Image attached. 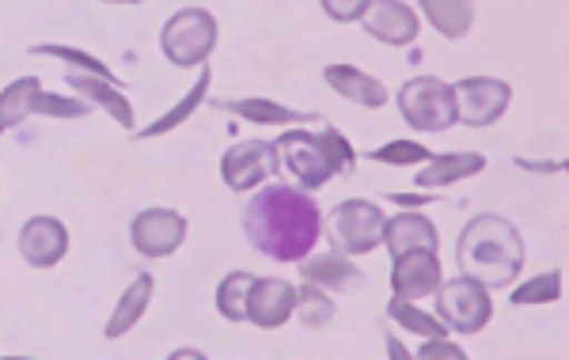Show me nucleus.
Masks as SVG:
<instances>
[{
	"mask_svg": "<svg viewBox=\"0 0 569 360\" xmlns=\"http://www.w3.org/2000/svg\"><path fill=\"white\" fill-rule=\"evenodd\" d=\"M383 224H388V217L380 212V206H372V201L365 198H350L342 201V206H335L330 212V243H335V251L342 254H369L376 247L383 243Z\"/></svg>",
	"mask_w": 569,
	"mask_h": 360,
	"instance_id": "nucleus-6",
	"label": "nucleus"
},
{
	"mask_svg": "<svg viewBox=\"0 0 569 360\" xmlns=\"http://www.w3.org/2000/svg\"><path fill=\"white\" fill-rule=\"evenodd\" d=\"M319 4H323V12L335 23H353V20H361V16L369 12L372 0H319Z\"/></svg>",
	"mask_w": 569,
	"mask_h": 360,
	"instance_id": "nucleus-31",
	"label": "nucleus"
},
{
	"mask_svg": "<svg viewBox=\"0 0 569 360\" xmlns=\"http://www.w3.org/2000/svg\"><path fill=\"white\" fill-rule=\"evenodd\" d=\"M278 171V156H273L270 141H240L224 152L220 160V179L228 182V190L243 193L251 187H259L270 174Z\"/></svg>",
	"mask_w": 569,
	"mask_h": 360,
	"instance_id": "nucleus-10",
	"label": "nucleus"
},
{
	"mask_svg": "<svg viewBox=\"0 0 569 360\" xmlns=\"http://www.w3.org/2000/svg\"><path fill=\"white\" fill-rule=\"evenodd\" d=\"M323 80L338 91V96L350 99V103H357V107L376 110V107L388 103V88H383L376 77H369V72L353 69V64H327Z\"/></svg>",
	"mask_w": 569,
	"mask_h": 360,
	"instance_id": "nucleus-16",
	"label": "nucleus"
},
{
	"mask_svg": "<svg viewBox=\"0 0 569 360\" xmlns=\"http://www.w3.org/2000/svg\"><path fill=\"white\" fill-rule=\"evenodd\" d=\"M39 99H42V80L39 77H20L0 91V133L16 129L27 122L31 114H39Z\"/></svg>",
	"mask_w": 569,
	"mask_h": 360,
	"instance_id": "nucleus-21",
	"label": "nucleus"
},
{
	"mask_svg": "<svg viewBox=\"0 0 569 360\" xmlns=\"http://www.w3.org/2000/svg\"><path fill=\"white\" fill-rule=\"evenodd\" d=\"M292 316H300L308 327H327L330 316H335V303L327 300V292L319 284H311V289L297 292V311Z\"/></svg>",
	"mask_w": 569,
	"mask_h": 360,
	"instance_id": "nucleus-29",
	"label": "nucleus"
},
{
	"mask_svg": "<svg viewBox=\"0 0 569 360\" xmlns=\"http://www.w3.org/2000/svg\"><path fill=\"white\" fill-rule=\"evenodd\" d=\"M456 122L463 126H493L512 103V88L498 77H467L452 84Z\"/></svg>",
	"mask_w": 569,
	"mask_h": 360,
	"instance_id": "nucleus-8",
	"label": "nucleus"
},
{
	"mask_svg": "<svg viewBox=\"0 0 569 360\" xmlns=\"http://www.w3.org/2000/svg\"><path fill=\"white\" fill-rule=\"evenodd\" d=\"M376 163H391V168H407V163H426L429 160V149L418 141H388L372 152Z\"/></svg>",
	"mask_w": 569,
	"mask_h": 360,
	"instance_id": "nucleus-30",
	"label": "nucleus"
},
{
	"mask_svg": "<svg viewBox=\"0 0 569 360\" xmlns=\"http://www.w3.org/2000/svg\"><path fill=\"white\" fill-rule=\"evenodd\" d=\"M160 46L171 64L190 69V64H206L217 50V20L206 8H182L171 16L160 31Z\"/></svg>",
	"mask_w": 569,
	"mask_h": 360,
	"instance_id": "nucleus-3",
	"label": "nucleus"
},
{
	"mask_svg": "<svg viewBox=\"0 0 569 360\" xmlns=\"http://www.w3.org/2000/svg\"><path fill=\"white\" fill-rule=\"evenodd\" d=\"M20 254L34 270H53L69 254V228L53 217H31L20 228Z\"/></svg>",
	"mask_w": 569,
	"mask_h": 360,
	"instance_id": "nucleus-12",
	"label": "nucleus"
},
{
	"mask_svg": "<svg viewBox=\"0 0 569 360\" xmlns=\"http://www.w3.org/2000/svg\"><path fill=\"white\" fill-rule=\"evenodd\" d=\"M69 88H72V91H80V96H84L88 103L103 107L107 114L114 118L118 126L133 129L137 114H133L130 99H126V91L118 88V84H110V80H99V77H91V72H69Z\"/></svg>",
	"mask_w": 569,
	"mask_h": 360,
	"instance_id": "nucleus-17",
	"label": "nucleus"
},
{
	"mask_svg": "<svg viewBox=\"0 0 569 360\" xmlns=\"http://www.w3.org/2000/svg\"><path fill=\"white\" fill-rule=\"evenodd\" d=\"M437 319L456 334H479L486 322L493 319L490 289L475 277H456V281L437 284Z\"/></svg>",
	"mask_w": 569,
	"mask_h": 360,
	"instance_id": "nucleus-5",
	"label": "nucleus"
},
{
	"mask_svg": "<svg viewBox=\"0 0 569 360\" xmlns=\"http://www.w3.org/2000/svg\"><path fill=\"white\" fill-rule=\"evenodd\" d=\"M224 110L240 114L243 122H259V126L316 122V114H300V110H289V107H281V103H270V99H232V103H224Z\"/></svg>",
	"mask_w": 569,
	"mask_h": 360,
	"instance_id": "nucleus-24",
	"label": "nucleus"
},
{
	"mask_svg": "<svg viewBox=\"0 0 569 360\" xmlns=\"http://www.w3.org/2000/svg\"><path fill=\"white\" fill-rule=\"evenodd\" d=\"M254 277L236 270L228 273L224 281L217 284V311L224 316L228 322H243L247 319V289H251Z\"/></svg>",
	"mask_w": 569,
	"mask_h": 360,
	"instance_id": "nucleus-25",
	"label": "nucleus"
},
{
	"mask_svg": "<svg viewBox=\"0 0 569 360\" xmlns=\"http://www.w3.org/2000/svg\"><path fill=\"white\" fill-rule=\"evenodd\" d=\"M297 311V289L281 277H254L247 289V322L262 330H273L292 319Z\"/></svg>",
	"mask_w": 569,
	"mask_h": 360,
	"instance_id": "nucleus-11",
	"label": "nucleus"
},
{
	"mask_svg": "<svg viewBox=\"0 0 569 360\" xmlns=\"http://www.w3.org/2000/svg\"><path fill=\"white\" fill-rule=\"evenodd\" d=\"M562 297V273H539L531 281L512 289V303L517 308H536V303H555Z\"/></svg>",
	"mask_w": 569,
	"mask_h": 360,
	"instance_id": "nucleus-27",
	"label": "nucleus"
},
{
	"mask_svg": "<svg viewBox=\"0 0 569 360\" xmlns=\"http://www.w3.org/2000/svg\"><path fill=\"white\" fill-rule=\"evenodd\" d=\"M388 316L395 319V322H402L407 330H415V334H421V338H437V334H448V327L440 322L437 316H426L421 308H415L410 300H402V297H391V303H388Z\"/></svg>",
	"mask_w": 569,
	"mask_h": 360,
	"instance_id": "nucleus-26",
	"label": "nucleus"
},
{
	"mask_svg": "<svg viewBox=\"0 0 569 360\" xmlns=\"http://www.w3.org/2000/svg\"><path fill=\"white\" fill-rule=\"evenodd\" d=\"M152 292H156L152 273H137L133 284L122 292V300H118L114 316L107 319V338L110 341H118L122 334H130L137 322L144 319V311H149V303H152Z\"/></svg>",
	"mask_w": 569,
	"mask_h": 360,
	"instance_id": "nucleus-19",
	"label": "nucleus"
},
{
	"mask_svg": "<svg viewBox=\"0 0 569 360\" xmlns=\"http://www.w3.org/2000/svg\"><path fill=\"white\" fill-rule=\"evenodd\" d=\"M399 110L407 118V126L418 129V133H445L456 122L452 84H445L437 77L407 80L399 91Z\"/></svg>",
	"mask_w": 569,
	"mask_h": 360,
	"instance_id": "nucleus-7",
	"label": "nucleus"
},
{
	"mask_svg": "<svg viewBox=\"0 0 569 360\" xmlns=\"http://www.w3.org/2000/svg\"><path fill=\"white\" fill-rule=\"evenodd\" d=\"M171 357H194V360H201V353H198V349H176V353H171Z\"/></svg>",
	"mask_w": 569,
	"mask_h": 360,
	"instance_id": "nucleus-34",
	"label": "nucleus"
},
{
	"mask_svg": "<svg viewBox=\"0 0 569 360\" xmlns=\"http://www.w3.org/2000/svg\"><path fill=\"white\" fill-rule=\"evenodd\" d=\"M418 357L421 360H463L467 353L456 341H448V334H437V338H426L421 341V349H418Z\"/></svg>",
	"mask_w": 569,
	"mask_h": 360,
	"instance_id": "nucleus-32",
	"label": "nucleus"
},
{
	"mask_svg": "<svg viewBox=\"0 0 569 360\" xmlns=\"http://www.w3.org/2000/svg\"><path fill=\"white\" fill-rule=\"evenodd\" d=\"M273 152H281V163L292 171V179L300 182V190H319L338 174L335 156H330V137L308 133V129H284L273 144Z\"/></svg>",
	"mask_w": 569,
	"mask_h": 360,
	"instance_id": "nucleus-4",
	"label": "nucleus"
},
{
	"mask_svg": "<svg viewBox=\"0 0 569 360\" xmlns=\"http://www.w3.org/2000/svg\"><path fill=\"white\" fill-rule=\"evenodd\" d=\"M103 4H141V0H103Z\"/></svg>",
	"mask_w": 569,
	"mask_h": 360,
	"instance_id": "nucleus-35",
	"label": "nucleus"
},
{
	"mask_svg": "<svg viewBox=\"0 0 569 360\" xmlns=\"http://www.w3.org/2000/svg\"><path fill=\"white\" fill-rule=\"evenodd\" d=\"M34 53H42V58H58V61H69V64H77L80 72H91V77H99V80H110V84H118V77L107 69L103 61L96 58V53H84V50H72V46H34Z\"/></svg>",
	"mask_w": 569,
	"mask_h": 360,
	"instance_id": "nucleus-28",
	"label": "nucleus"
},
{
	"mask_svg": "<svg viewBox=\"0 0 569 360\" xmlns=\"http://www.w3.org/2000/svg\"><path fill=\"white\" fill-rule=\"evenodd\" d=\"M486 171V156L479 152H445V156H429L418 171V187L421 190H437V187H452V182H463L471 174Z\"/></svg>",
	"mask_w": 569,
	"mask_h": 360,
	"instance_id": "nucleus-15",
	"label": "nucleus"
},
{
	"mask_svg": "<svg viewBox=\"0 0 569 360\" xmlns=\"http://www.w3.org/2000/svg\"><path fill=\"white\" fill-rule=\"evenodd\" d=\"M209 84H213V72H209V64H201V72H198L194 88L187 91V99H179V103L171 107L168 114L160 118V122H152V126L137 129V137H163V133H171V129H179V126L187 122V118L194 114V110L201 107V99H206Z\"/></svg>",
	"mask_w": 569,
	"mask_h": 360,
	"instance_id": "nucleus-23",
	"label": "nucleus"
},
{
	"mask_svg": "<svg viewBox=\"0 0 569 360\" xmlns=\"http://www.w3.org/2000/svg\"><path fill=\"white\" fill-rule=\"evenodd\" d=\"M426 20L445 39H463L475 23V0H418Z\"/></svg>",
	"mask_w": 569,
	"mask_h": 360,
	"instance_id": "nucleus-22",
	"label": "nucleus"
},
{
	"mask_svg": "<svg viewBox=\"0 0 569 360\" xmlns=\"http://www.w3.org/2000/svg\"><path fill=\"white\" fill-rule=\"evenodd\" d=\"M361 20H365V31L383 46H410L421 31L415 8L402 4V0H372Z\"/></svg>",
	"mask_w": 569,
	"mask_h": 360,
	"instance_id": "nucleus-14",
	"label": "nucleus"
},
{
	"mask_svg": "<svg viewBox=\"0 0 569 360\" xmlns=\"http://www.w3.org/2000/svg\"><path fill=\"white\" fill-rule=\"evenodd\" d=\"M383 243H388L391 258L402 254V251H418V247H429L437 251V224L421 212H399L395 220L383 224Z\"/></svg>",
	"mask_w": 569,
	"mask_h": 360,
	"instance_id": "nucleus-18",
	"label": "nucleus"
},
{
	"mask_svg": "<svg viewBox=\"0 0 569 360\" xmlns=\"http://www.w3.org/2000/svg\"><path fill=\"white\" fill-rule=\"evenodd\" d=\"M319 206L297 187L270 182L247 201L243 232L251 247L273 262H305L319 239Z\"/></svg>",
	"mask_w": 569,
	"mask_h": 360,
	"instance_id": "nucleus-1",
	"label": "nucleus"
},
{
	"mask_svg": "<svg viewBox=\"0 0 569 360\" xmlns=\"http://www.w3.org/2000/svg\"><path fill=\"white\" fill-rule=\"evenodd\" d=\"M130 239L137 254L144 258H168L187 243V217L176 209H144L133 217Z\"/></svg>",
	"mask_w": 569,
	"mask_h": 360,
	"instance_id": "nucleus-9",
	"label": "nucleus"
},
{
	"mask_svg": "<svg viewBox=\"0 0 569 360\" xmlns=\"http://www.w3.org/2000/svg\"><path fill=\"white\" fill-rule=\"evenodd\" d=\"M305 277L311 284H319V289H335V292H353V289H361V281H365V273L357 270L342 251L305 258Z\"/></svg>",
	"mask_w": 569,
	"mask_h": 360,
	"instance_id": "nucleus-20",
	"label": "nucleus"
},
{
	"mask_svg": "<svg viewBox=\"0 0 569 360\" xmlns=\"http://www.w3.org/2000/svg\"><path fill=\"white\" fill-rule=\"evenodd\" d=\"M460 270L486 289H505L525 270V239L501 217H475L460 236Z\"/></svg>",
	"mask_w": 569,
	"mask_h": 360,
	"instance_id": "nucleus-2",
	"label": "nucleus"
},
{
	"mask_svg": "<svg viewBox=\"0 0 569 360\" xmlns=\"http://www.w3.org/2000/svg\"><path fill=\"white\" fill-rule=\"evenodd\" d=\"M388 353H391V357H410L407 349H402V346H399V341H395V338L388 341Z\"/></svg>",
	"mask_w": 569,
	"mask_h": 360,
	"instance_id": "nucleus-33",
	"label": "nucleus"
},
{
	"mask_svg": "<svg viewBox=\"0 0 569 360\" xmlns=\"http://www.w3.org/2000/svg\"><path fill=\"white\" fill-rule=\"evenodd\" d=\"M391 292L402 300H418V297H429L437 292L440 284V262H437V251L429 247H418V251H402L391 258Z\"/></svg>",
	"mask_w": 569,
	"mask_h": 360,
	"instance_id": "nucleus-13",
	"label": "nucleus"
}]
</instances>
